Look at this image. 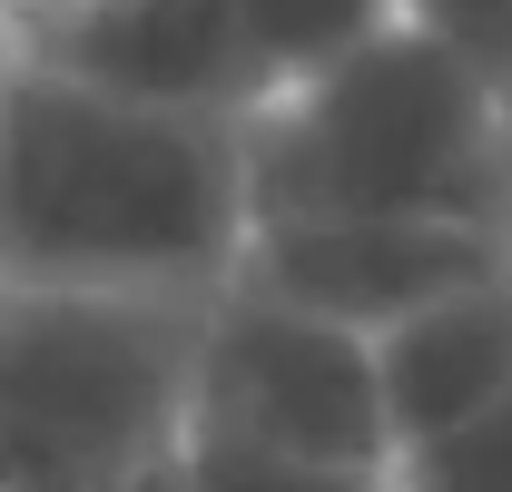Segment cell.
Returning a JSON list of instances; mask_svg holds the SVG:
<instances>
[{
	"label": "cell",
	"mask_w": 512,
	"mask_h": 492,
	"mask_svg": "<svg viewBox=\"0 0 512 492\" xmlns=\"http://www.w3.org/2000/svg\"><path fill=\"white\" fill-rule=\"evenodd\" d=\"M0 246H10V286L227 296L256 246L247 119L148 109L10 60Z\"/></svg>",
	"instance_id": "obj_1"
},
{
	"label": "cell",
	"mask_w": 512,
	"mask_h": 492,
	"mask_svg": "<svg viewBox=\"0 0 512 492\" xmlns=\"http://www.w3.org/2000/svg\"><path fill=\"white\" fill-rule=\"evenodd\" d=\"M256 227L296 217H473L512 227V99L434 30L394 20L375 50L247 109Z\"/></svg>",
	"instance_id": "obj_2"
},
{
	"label": "cell",
	"mask_w": 512,
	"mask_h": 492,
	"mask_svg": "<svg viewBox=\"0 0 512 492\" xmlns=\"http://www.w3.org/2000/svg\"><path fill=\"white\" fill-rule=\"evenodd\" d=\"M217 296L10 286L0 315V453L10 492H109L197 433Z\"/></svg>",
	"instance_id": "obj_3"
},
{
	"label": "cell",
	"mask_w": 512,
	"mask_h": 492,
	"mask_svg": "<svg viewBox=\"0 0 512 492\" xmlns=\"http://www.w3.org/2000/svg\"><path fill=\"white\" fill-rule=\"evenodd\" d=\"M197 424L276 443V453H316V463H394L404 453L375 335H355V325H335L316 306H286L247 276L207 315Z\"/></svg>",
	"instance_id": "obj_4"
},
{
	"label": "cell",
	"mask_w": 512,
	"mask_h": 492,
	"mask_svg": "<svg viewBox=\"0 0 512 492\" xmlns=\"http://www.w3.org/2000/svg\"><path fill=\"white\" fill-rule=\"evenodd\" d=\"M493 276H512V227H473V217H296V227H256L247 246V286L316 306L355 335H394L404 315Z\"/></svg>",
	"instance_id": "obj_5"
},
{
	"label": "cell",
	"mask_w": 512,
	"mask_h": 492,
	"mask_svg": "<svg viewBox=\"0 0 512 492\" xmlns=\"http://www.w3.org/2000/svg\"><path fill=\"white\" fill-rule=\"evenodd\" d=\"M10 60L148 109H217V119L266 109L247 0H79L40 30H10Z\"/></svg>",
	"instance_id": "obj_6"
},
{
	"label": "cell",
	"mask_w": 512,
	"mask_h": 492,
	"mask_svg": "<svg viewBox=\"0 0 512 492\" xmlns=\"http://www.w3.org/2000/svg\"><path fill=\"white\" fill-rule=\"evenodd\" d=\"M375 355H384L394 443H434V433L493 414L512 394V276L463 286L444 306L404 315L394 335H375Z\"/></svg>",
	"instance_id": "obj_7"
},
{
	"label": "cell",
	"mask_w": 512,
	"mask_h": 492,
	"mask_svg": "<svg viewBox=\"0 0 512 492\" xmlns=\"http://www.w3.org/2000/svg\"><path fill=\"white\" fill-rule=\"evenodd\" d=\"M394 20H404V0H247V40H256V69H266V99L296 89V79H325L355 50H375Z\"/></svg>",
	"instance_id": "obj_8"
},
{
	"label": "cell",
	"mask_w": 512,
	"mask_h": 492,
	"mask_svg": "<svg viewBox=\"0 0 512 492\" xmlns=\"http://www.w3.org/2000/svg\"><path fill=\"white\" fill-rule=\"evenodd\" d=\"M197 492H394V463H316V453H276L247 433H188Z\"/></svg>",
	"instance_id": "obj_9"
},
{
	"label": "cell",
	"mask_w": 512,
	"mask_h": 492,
	"mask_svg": "<svg viewBox=\"0 0 512 492\" xmlns=\"http://www.w3.org/2000/svg\"><path fill=\"white\" fill-rule=\"evenodd\" d=\"M394 492H512V394L473 424L404 443L394 453Z\"/></svg>",
	"instance_id": "obj_10"
},
{
	"label": "cell",
	"mask_w": 512,
	"mask_h": 492,
	"mask_svg": "<svg viewBox=\"0 0 512 492\" xmlns=\"http://www.w3.org/2000/svg\"><path fill=\"white\" fill-rule=\"evenodd\" d=\"M404 20L434 30L444 50H463V60L512 99V0H404Z\"/></svg>",
	"instance_id": "obj_11"
},
{
	"label": "cell",
	"mask_w": 512,
	"mask_h": 492,
	"mask_svg": "<svg viewBox=\"0 0 512 492\" xmlns=\"http://www.w3.org/2000/svg\"><path fill=\"white\" fill-rule=\"evenodd\" d=\"M109 492H197V473H188V453H168V463H148V473H128Z\"/></svg>",
	"instance_id": "obj_12"
},
{
	"label": "cell",
	"mask_w": 512,
	"mask_h": 492,
	"mask_svg": "<svg viewBox=\"0 0 512 492\" xmlns=\"http://www.w3.org/2000/svg\"><path fill=\"white\" fill-rule=\"evenodd\" d=\"M60 10H79V0H10V30H40V20H60Z\"/></svg>",
	"instance_id": "obj_13"
}]
</instances>
